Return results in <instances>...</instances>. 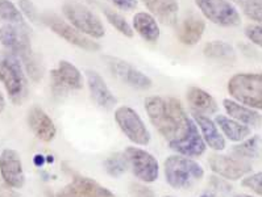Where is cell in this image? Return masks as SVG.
<instances>
[{
  "instance_id": "6da1fadb",
  "label": "cell",
  "mask_w": 262,
  "mask_h": 197,
  "mask_svg": "<svg viewBox=\"0 0 262 197\" xmlns=\"http://www.w3.org/2000/svg\"><path fill=\"white\" fill-rule=\"evenodd\" d=\"M144 105L153 127L174 153L188 158L202 157L206 153L207 146L196 124L178 98L149 96Z\"/></svg>"
},
{
  "instance_id": "7a4b0ae2",
  "label": "cell",
  "mask_w": 262,
  "mask_h": 197,
  "mask_svg": "<svg viewBox=\"0 0 262 197\" xmlns=\"http://www.w3.org/2000/svg\"><path fill=\"white\" fill-rule=\"evenodd\" d=\"M0 42L6 52L11 53L21 61L27 74L32 80L38 82L42 78V67L34 56L27 24H6L0 28Z\"/></svg>"
},
{
  "instance_id": "3957f363",
  "label": "cell",
  "mask_w": 262,
  "mask_h": 197,
  "mask_svg": "<svg viewBox=\"0 0 262 197\" xmlns=\"http://www.w3.org/2000/svg\"><path fill=\"white\" fill-rule=\"evenodd\" d=\"M166 183L174 189H188L201 182L204 169L192 158L185 155H171L164 163Z\"/></svg>"
},
{
  "instance_id": "277c9868",
  "label": "cell",
  "mask_w": 262,
  "mask_h": 197,
  "mask_svg": "<svg viewBox=\"0 0 262 197\" xmlns=\"http://www.w3.org/2000/svg\"><path fill=\"white\" fill-rule=\"evenodd\" d=\"M21 61L11 53L0 54V82L11 102L16 105L21 104L28 95V82Z\"/></svg>"
},
{
  "instance_id": "5b68a950",
  "label": "cell",
  "mask_w": 262,
  "mask_h": 197,
  "mask_svg": "<svg viewBox=\"0 0 262 197\" xmlns=\"http://www.w3.org/2000/svg\"><path fill=\"white\" fill-rule=\"evenodd\" d=\"M228 92L233 100L262 111V72H240L229 79Z\"/></svg>"
},
{
  "instance_id": "8992f818",
  "label": "cell",
  "mask_w": 262,
  "mask_h": 197,
  "mask_svg": "<svg viewBox=\"0 0 262 197\" xmlns=\"http://www.w3.org/2000/svg\"><path fill=\"white\" fill-rule=\"evenodd\" d=\"M62 11L69 22L80 33L90 36L95 40L104 37V25L86 6L78 2H66L62 6Z\"/></svg>"
},
{
  "instance_id": "52a82bcc",
  "label": "cell",
  "mask_w": 262,
  "mask_h": 197,
  "mask_svg": "<svg viewBox=\"0 0 262 197\" xmlns=\"http://www.w3.org/2000/svg\"><path fill=\"white\" fill-rule=\"evenodd\" d=\"M115 121L124 136L135 145H149L151 137L140 114L130 107L121 105L115 111Z\"/></svg>"
},
{
  "instance_id": "ba28073f",
  "label": "cell",
  "mask_w": 262,
  "mask_h": 197,
  "mask_svg": "<svg viewBox=\"0 0 262 197\" xmlns=\"http://www.w3.org/2000/svg\"><path fill=\"white\" fill-rule=\"evenodd\" d=\"M124 157L132 174L142 183H155L160 176V164L150 153L136 146H128L124 150Z\"/></svg>"
},
{
  "instance_id": "9c48e42d",
  "label": "cell",
  "mask_w": 262,
  "mask_h": 197,
  "mask_svg": "<svg viewBox=\"0 0 262 197\" xmlns=\"http://www.w3.org/2000/svg\"><path fill=\"white\" fill-rule=\"evenodd\" d=\"M50 86L53 95L63 97L71 91L83 88V77L79 68L68 61H59L58 67L50 71Z\"/></svg>"
},
{
  "instance_id": "30bf717a",
  "label": "cell",
  "mask_w": 262,
  "mask_h": 197,
  "mask_svg": "<svg viewBox=\"0 0 262 197\" xmlns=\"http://www.w3.org/2000/svg\"><path fill=\"white\" fill-rule=\"evenodd\" d=\"M194 2L204 17L212 21L213 24L224 28L240 25V13L228 0H194Z\"/></svg>"
},
{
  "instance_id": "8fae6325",
  "label": "cell",
  "mask_w": 262,
  "mask_h": 197,
  "mask_svg": "<svg viewBox=\"0 0 262 197\" xmlns=\"http://www.w3.org/2000/svg\"><path fill=\"white\" fill-rule=\"evenodd\" d=\"M54 197H117L114 192L89 176L74 174L70 182L59 189Z\"/></svg>"
},
{
  "instance_id": "7c38bea8",
  "label": "cell",
  "mask_w": 262,
  "mask_h": 197,
  "mask_svg": "<svg viewBox=\"0 0 262 197\" xmlns=\"http://www.w3.org/2000/svg\"><path fill=\"white\" fill-rule=\"evenodd\" d=\"M211 171L225 180H238L252 173L250 162L234 155L212 154L208 158Z\"/></svg>"
},
{
  "instance_id": "4fadbf2b",
  "label": "cell",
  "mask_w": 262,
  "mask_h": 197,
  "mask_svg": "<svg viewBox=\"0 0 262 197\" xmlns=\"http://www.w3.org/2000/svg\"><path fill=\"white\" fill-rule=\"evenodd\" d=\"M42 21L52 29L57 36L68 41L69 43L74 45L86 52H98L100 50V45L96 41L90 40L86 34L80 33L78 29H75L71 24L62 21L58 16L54 15H45L42 17Z\"/></svg>"
},
{
  "instance_id": "5bb4252c",
  "label": "cell",
  "mask_w": 262,
  "mask_h": 197,
  "mask_svg": "<svg viewBox=\"0 0 262 197\" xmlns=\"http://www.w3.org/2000/svg\"><path fill=\"white\" fill-rule=\"evenodd\" d=\"M104 62L111 74L121 80L124 84L136 89H149L151 87V79L133 65L117 57H104Z\"/></svg>"
},
{
  "instance_id": "9a60e30c",
  "label": "cell",
  "mask_w": 262,
  "mask_h": 197,
  "mask_svg": "<svg viewBox=\"0 0 262 197\" xmlns=\"http://www.w3.org/2000/svg\"><path fill=\"white\" fill-rule=\"evenodd\" d=\"M0 178L8 187L13 189L23 188L25 175L19 153L12 149H4L0 154Z\"/></svg>"
},
{
  "instance_id": "2e32d148",
  "label": "cell",
  "mask_w": 262,
  "mask_h": 197,
  "mask_svg": "<svg viewBox=\"0 0 262 197\" xmlns=\"http://www.w3.org/2000/svg\"><path fill=\"white\" fill-rule=\"evenodd\" d=\"M28 125L33 134L42 142H52L57 136L54 121L41 107L34 105L28 112Z\"/></svg>"
},
{
  "instance_id": "e0dca14e",
  "label": "cell",
  "mask_w": 262,
  "mask_h": 197,
  "mask_svg": "<svg viewBox=\"0 0 262 197\" xmlns=\"http://www.w3.org/2000/svg\"><path fill=\"white\" fill-rule=\"evenodd\" d=\"M87 86L90 89V95L94 102L104 109H111L116 105L117 100L114 93L111 92L110 87L104 82L103 77L94 70L86 71Z\"/></svg>"
},
{
  "instance_id": "ac0fdd59",
  "label": "cell",
  "mask_w": 262,
  "mask_h": 197,
  "mask_svg": "<svg viewBox=\"0 0 262 197\" xmlns=\"http://www.w3.org/2000/svg\"><path fill=\"white\" fill-rule=\"evenodd\" d=\"M192 116H194L195 124H196L198 129L201 132L202 138H203L206 146L211 147L213 151L224 150L225 138L215 121L208 117V116H206V114L195 113V112L192 113Z\"/></svg>"
},
{
  "instance_id": "d6986e66",
  "label": "cell",
  "mask_w": 262,
  "mask_h": 197,
  "mask_svg": "<svg viewBox=\"0 0 262 197\" xmlns=\"http://www.w3.org/2000/svg\"><path fill=\"white\" fill-rule=\"evenodd\" d=\"M151 16L165 25H176L178 21L179 6L177 0H141Z\"/></svg>"
},
{
  "instance_id": "ffe728a7",
  "label": "cell",
  "mask_w": 262,
  "mask_h": 197,
  "mask_svg": "<svg viewBox=\"0 0 262 197\" xmlns=\"http://www.w3.org/2000/svg\"><path fill=\"white\" fill-rule=\"evenodd\" d=\"M224 109L228 117L247 125V127H258L261 124V116L256 109H252L247 105L236 102L233 98H224L223 102Z\"/></svg>"
},
{
  "instance_id": "44dd1931",
  "label": "cell",
  "mask_w": 262,
  "mask_h": 197,
  "mask_svg": "<svg viewBox=\"0 0 262 197\" xmlns=\"http://www.w3.org/2000/svg\"><path fill=\"white\" fill-rule=\"evenodd\" d=\"M187 102L192 108V112L201 114H213L217 112L219 107L215 97L199 87H191L187 91Z\"/></svg>"
},
{
  "instance_id": "7402d4cb",
  "label": "cell",
  "mask_w": 262,
  "mask_h": 197,
  "mask_svg": "<svg viewBox=\"0 0 262 197\" xmlns=\"http://www.w3.org/2000/svg\"><path fill=\"white\" fill-rule=\"evenodd\" d=\"M206 31V22L199 16L192 15L186 17L178 29L179 42L185 45H195L199 42Z\"/></svg>"
},
{
  "instance_id": "603a6c76",
  "label": "cell",
  "mask_w": 262,
  "mask_h": 197,
  "mask_svg": "<svg viewBox=\"0 0 262 197\" xmlns=\"http://www.w3.org/2000/svg\"><path fill=\"white\" fill-rule=\"evenodd\" d=\"M215 122L219 127L220 132L223 133V136L232 142L245 141L247 138H249L250 133H252L249 127L228 117V116H224V114L216 116Z\"/></svg>"
},
{
  "instance_id": "cb8c5ba5",
  "label": "cell",
  "mask_w": 262,
  "mask_h": 197,
  "mask_svg": "<svg viewBox=\"0 0 262 197\" xmlns=\"http://www.w3.org/2000/svg\"><path fill=\"white\" fill-rule=\"evenodd\" d=\"M133 29L148 42H156L161 34L156 17L146 12H139L135 15Z\"/></svg>"
},
{
  "instance_id": "d4e9b609",
  "label": "cell",
  "mask_w": 262,
  "mask_h": 197,
  "mask_svg": "<svg viewBox=\"0 0 262 197\" xmlns=\"http://www.w3.org/2000/svg\"><path fill=\"white\" fill-rule=\"evenodd\" d=\"M262 147V139L258 136H253L247 138L245 141L240 142L238 145H234L232 147V154L234 157L241 158V159H253L259 155V151Z\"/></svg>"
},
{
  "instance_id": "484cf974",
  "label": "cell",
  "mask_w": 262,
  "mask_h": 197,
  "mask_svg": "<svg viewBox=\"0 0 262 197\" xmlns=\"http://www.w3.org/2000/svg\"><path fill=\"white\" fill-rule=\"evenodd\" d=\"M203 54L210 59H224V61H232L236 58V52L233 46L224 41H212L207 42L203 49Z\"/></svg>"
},
{
  "instance_id": "4316f807",
  "label": "cell",
  "mask_w": 262,
  "mask_h": 197,
  "mask_svg": "<svg viewBox=\"0 0 262 197\" xmlns=\"http://www.w3.org/2000/svg\"><path fill=\"white\" fill-rule=\"evenodd\" d=\"M103 167H104L105 173L111 176V178H120L123 174H125L126 169H128V163H126V159L124 157V154L115 153V154L110 155L103 162Z\"/></svg>"
},
{
  "instance_id": "83f0119b",
  "label": "cell",
  "mask_w": 262,
  "mask_h": 197,
  "mask_svg": "<svg viewBox=\"0 0 262 197\" xmlns=\"http://www.w3.org/2000/svg\"><path fill=\"white\" fill-rule=\"evenodd\" d=\"M0 20L8 24H25L23 13L10 0H0Z\"/></svg>"
},
{
  "instance_id": "f1b7e54d",
  "label": "cell",
  "mask_w": 262,
  "mask_h": 197,
  "mask_svg": "<svg viewBox=\"0 0 262 197\" xmlns=\"http://www.w3.org/2000/svg\"><path fill=\"white\" fill-rule=\"evenodd\" d=\"M103 12H104V16L107 17L108 22H110L117 32H120V33L123 34V36H125V37H133L132 27L129 25V22L126 21L124 16H121L120 13L114 12V11L111 10H105V8H103Z\"/></svg>"
},
{
  "instance_id": "f546056e",
  "label": "cell",
  "mask_w": 262,
  "mask_h": 197,
  "mask_svg": "<svg viewBox=\"0 0 262 197\" xmlns=\"http://www.w3.org/2000/svg\"><path fill=\"white\" fill-rule=\"evenodd\" d=\"M244 15L262 25V0H248L241 6Z\"/></svg>"
},
{
  "instance_id": "4dcf8cb0",
  "label": "cell",
  "mask_w": 262,
  "mask_h": 197,
  "mask_svg": "<svg viewBox=\"0 0 262 197\" xmlns=\"http://www.w3.org/2000/svg\"><path fill=\"white\" fill-rule=\"evenodd\" d=\"M241 185L248 188L253 193L258 194L262 197V171L261 173L248 175L241 180Z\"/></svg>"
},
{
  "instance_id": "1f68e13d",
  "label": "cell",
  "mask_w": 262,
  "mask_h": 197,
  "mask_svg": "<svg viewBox=\"0 0 262 197\" xmlns=\"http://www.w3.org/2000/svg\"><path fill=\"white\" fill-rule=\"evenodd\" d=\"M19 8L23 15L32 22H40V13L31 0H19Z\"/></svg>"
},
{
  "instance_id": "d6a6232c",
  "label": "cell",
  "mask_w": 262,
  "mask_h": 197,
  "mask_svg": "<svg viewBox=\"0 0 262 197\" xmlns=\"http://www.w3.org/2000/svg\"><path fill=\"white\" fill-rule=\"evenodd\" d=\"M245 36L248 40L252 41L254 45L262 47V25H249L245 28Z\"/></svg>"
},
{
  "instance_id": "836d02e7",
  "label": "cell",
  "mask_w": 262,
  "mask_h": 197,
  "mask_svg": "<svg viewBox=\"0 0 262 197\" xmlns=\"http://www.w3.org/2000/svg\"><path fill=\"white\" fill-rule=\"evenodd\" d=\"M130 194L132 197H156L155 192L150 188L139 183H133L130 185Z\"/></svg>"
},
{
  "instance_id": "e575fe53",
  "label": "cell",
  "mask_w": 262,
  "mask_h": 197,
  "mask_svg": "<svg viewBox=\"0 0 262 197\" xmlns=\"http://www.w3.org/2000/svg\"><path fill=\"white\" fill-rule=\"evenodd\" d=\"M121 11H133L137 7V0H110Z\"/></svg>"
},
{
  "instance_id": "d590c367",
  "label": "cell",
  "mask_w": 262,
  "mask_h": 197,
  "mask_svg": "<svg viewBox=\"0 0 262 197\" xmlns=\"http://www.w3.org/2000/svg\"><path fill=\"white\" fill-rule=\"evenodd\" d=\"M0 197H20L13 191V188L8 187L3 180H0Z\"/></svg>"
},
{
  "instance_id": "8d00e7d4",
  "label": "cell",
  "mask_w": 262,
  "mask_h": 197,
  "mask_svg": "<svg viewBox=\"0 0 262 197\" xmlns=\"http://www.w3.org/2000/svg\"><path fill=\"white\" fill-rule=\"evenodd\" d=\"M4 108H6V98H4L2 91H0V113L4 111Z\"/></svg>"
},
{
  "instance_id": "74e56055",
  "label": "cell",
  "mask_w": 262,
  "mask_h": 197,
  "mask_svg": "<svg viewBox=\"0 0 262 197\" xmlns=\"http://www.w3.org/2000/svg\"><path fill=\"white\" fill-rule=\"evenodd\" d=\"M34 162H36V164H37V166H41V164L43 163V158L41 157V155H36V158H34Z\"/></svg>"
},
{
  "instance_id": "f35d334b",
  "label": "cell",
  "mask_w": 262,
  "mask_h": 197,
  "mask_svg": "<svg viewBox=\"0 0 262 197\" xmlns=\"http://www.w3.org/2000/svg\"><path fill=\"white\" fill-rule=\"evenodd\" d=\"M198 197H215V194L210 193V192H206V193H202L201 196H198Z\"/></svg>"
},
{
  "instance_id": "ab89813d",
  "label": "cell",
  "mask_w": 262,
  "mask_h": 197,
  "mask_svg": "<svg viewBox=\"0 0 262 197\" xmlns=\"http://www.w3.org/2000/svg\"><path fill=\"white\" fill-rule=\"evenodd\" d=\"M232 2H234V3H237V4H240V6H243L244 3H247L248 0H232Z\"/></svg>"
},
{
  "instance_id": "60d3db41",
  "label": "cell",
  "mask_w": 262,
  "mask_h": 197,
  "mask_svg": "<svg viewBox=\"0 0 262 197\" xmlns=\"http://www.w3.org/2000/svg\"><path fill=\"white\" fill-rule=\"evenodd\" d=\"M236 197H253V196H249V194H238V196Z\"/></svg>"
},
{
  "instance_id": "b9f144b4",
  "label": "cell",
  "mask_w": 262,
  "mask_h": 197,
  "mask_svg": "<svg viewBox=\"0 0 262 197\" xmlns=\"http://www.w3.org/2000/svg\"><path fill=\"white\" fill-rule=\"evenodd\" d=\"M86 2H90V3H93L94 0H86Z\"/></svg>"
},
{
  "instance_id": "7bdbcfd3",
  "label": "cell",
  "mask_w": 262,
  "mask_h": 197,
  "mask_svg": "<svg viewBox=\"0 0 262 197\" xmlns=\"http://www.w3.org/2000/svg\"><path fill=\"white\" fill-rule=\"evenodd\" d=\"M164 197H174V196H164Z\"/></svg>"
}]
</instances>
